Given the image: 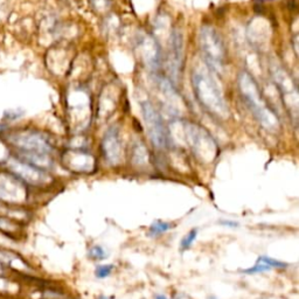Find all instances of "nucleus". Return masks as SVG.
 Wrapping results in <instances>:
<instances>
[{
  "label": "nucleus",
  "instance_id": "f257e3e1",
  "mask_svg": "<svg viewBox=\"0 0 299 299\" xmlns=\"http://www.w3.org/2000/svg\"><path fill=\"white\" fill-rule=\"evenodd\" d=\"M192 84L195 96L200 104L219 118H227L229 114L228 106L222 94L221 88L213 76L208 67H195L192 73Z\"/></svg>",
  "mask_w": 299,
  "mask_h": 299
},
{
  "label": "nucleus",
  "instance_id": "0eeeda50",
  "mask_svg": "<svg viewBox=\"0 0 299 299\" xmlns=\"http://www.w3.org/2000/svg\"><path fill=\"white\" fill-rule=\"evenodd\" d=\"M15 143L28 154L36 158V160H34L36 165L37 158H39L40 160L42 158L48 159L47 157H48L49 152L52 151V145L49 144V142L37 133H26V135L19 136Z\"/></svg>",
  "mask_w": 299,
  "mask_h": 299
},
{
  "label": "nucleus",
  "instance_id": "4468645a",
  "mask_svg": "<svg viewBox=\"0 0 299 299\" xmlns=\"http://www.w3.org/2000/svg\"><path fill=\"white\" fill-rule=\"evenodd\" d=\"M272 270L266 263L262 262V261L257 260V262L255 263V265L250 266L249 269H244L242 270L243 273H247V275H254V273H261V272H265V271H270Z\"/></svg>",
  "mask_w": 299,
  "mask_h": 299
},
{
  "label": "nucleus",
  "instance_id": "a211bd4d",
  "mask_svg": "<svg viewBox=\"0 0 299 299\" xmlns=\"http://www.w3.org/2000/svg\"><path fill=\"white\" fill-rule=\"evenodd\" d=\"M90 2L91 6L98 12L107 11V8L110 5V0H90Z\"/></svg>",
  "mask_w": 299,
  "mask_h": 299
},
{
  "label": "nucleus",
  "instance_id": "dca6fc26",
  "mask_svg": "<svg viewBox=\"0 0 299 299\" xmlns=\"http://www.w3.org/2000/svg\"><path fill=\"white\" fill-rule=\"evenodd\" d=\"M112 270H113L112 264H103V265L97 266L96 270H95V275H96L97 278L104 279L109 277L110 273L112 272Z\"/></svg>",
  "mask_w": 299,
  "mask_h": 299
},
{
  "label": "nucleus",
  "instance_id": "7ed1b4c3",
  "mask_svg": "<svg viewBox=\"0 0 299 299\" xmlns=\"http://www.w3.org/2000/svg\"><path fill=\"white\" fill-rule=\"evenodd\" d=\"M200 49L205 59L206 66L213 73H220L225 61V48L220 34L211 26L200 31Z\"/></svg>",
  "mask_w": 299,
  "mask_h": 299
},
{
  "label": "nucleus",
  "instance_id": "1a4fd4ad",
  "mask_svg": "<svg viewBox=\"0 0 299 299\" xmlns=\"http://www.w3.org/2000/svg\"><path fill=\"white\" fill-rule=\"evenodd\" d=\"M171 49L170 55H168V69H170L171 76L173 79H177L178 76L181 74L184 63V39L183 34L178 30H174L172 33V37L170 41Z\"/></svg>",
  "mask_w": 299,
  "mask_h": 299
},
{
  "label": "nucleus",
  "instance_id": "6ab92c4d",
  "mask_svg": "<svg viewBox=\"0 0 299 299\" xmlns=\"http://www.w3.org/2000/svg\"><path fill=\"white\" fill-rule=\"evenodd\" d=\"M219 224L224 225V227H227V228H237L238 225H240V224H238L237 221H234V220H228V219H225V220H220L219 221Z\"/></svg>",
  "mask_w": 299,
  "mask_h": 299
},
{
  "label": "nucleus",
  "instance_id": "9d476101",
  "mask_svg": "<svg viewBox=\"0 0 299 299\" xmlns=\"http://www.w3.org/2000/svg\"><path fill=\"white\" fill-rule=\"evenodd\" d=\"M65 164L72 171L89 173L95 170V158L84 150H72L65 157Z\"/></svg>",
  "mask_w": 299,
  "mask_h": 299
},
{
  "label": "nucleus",
  "instance_id": "ddd939ff",
  "mask_svg": "<svg viewBox=\"0 0 299 299\" xmlns=\"http://www.w3.org/2000/svg\"><path fill=\"white\" fill-rule=\"evenodd\" d=\"M198 234H199L198 228H192V229H190L188 233H187L185 235V236L183 237V240H181V242H180L181 250L189 249V248L193 246V243L195 242L196 237H198Z\"/></svg>",
  "mask_w": 299,
  "mask_h": 299
},
{
  "label": "nucleus",
  "instance_id": "f8f14e48",
  "mask_svg": "<svg viewBox=\"0 0 299 299\" xmlns=\"http://www.w3.org/2000/svg\"><path fill=\"white\" fill-rule=\"evenodd\" d=\"M171 229H172L171 224H168V222H165V221H161V220H157L150 225L149 235L150 236H160V235L170 231Z\"/></svg>",
  "mask_w": 299,
  "mask_h": 299
},
{
  "label": "nucleus",
  "instance_id": "423d86ee",
  "mask_svg": "<svg viewBox=\"0 0 299 299\" xmlns=\"http://www.w3.org/2000/svg\"><path fill=\"white\" fill-rule=\"evenodd\" d=\"M272 76L275 82L277 83V87L281 91L283 101L285 106L290 109L294 113H297L298 111V90L296 87L295 82L292 81L291 76L288 74L283 67L276 66L272 69Z\"/></svg>",
  "mask_w": 299,
  "mask_h": 299
},
{
  "label": "nucleus",
  "instance_id": "f03ea898",
  "mask_svg": "<svg viewBox=\"0 0 299 299\" xmlns=\"http://www.w3.org/2000/svg\"><path fill=\"white\" fill-rule=\"evenodd\" d=\"M238 89L251 113L255 116L261 125L269 131L277 130L279 128L277 114L261 94L259 84L256 83L254 77H251L249 73L242 72L238 75Z\"/></svg>",
  "mask_w": 299,
  "mask_h": 299
},
{
  "label": "nucleus",
  "instance_id": "aec40b11",
  "mask_svg": "<svg viewBox=\"0 0 299 299\" xmlns=\"http://www.w3.org/2000/svg\"><path fill=\"white\" fill-rule=\"evenodd\" d=\"M154 299H170V298H167L166 296H164V295H155Z\"/></svg>",
  "mask_w": 299,
  "mask_h": 299
},
{
  "label": "nucleus",
  "instance_id": "2eb2a0df",
  "mask_svg": "<svg viewBox=\"0 0 299 299\" xmlns=\"http://www.w3.org/2000/svg\"><path fill=\"white\" fill-rule=\"evenodd\" d=\"M88 255L94 261H103L104 259H107V251L101 246H94L90 248Z\"/></svg>",
  "mask_w": 299,
  "mask_h": 299
},
{
  "label": "nucleus",
  "instance_id": "f3484780",
  "mask_svg": "<svg viewBox=\"0 0 299 299\" xmlns=\"http://www.w3.org/2000/svg\"><path fill=\"white\" fill-rule=\"evenodd\" d=\"M259 260L268 264L271 269H285L286 266H288V264L286 263L281 262V261H278V260L271 259V257H269V256H260Z\"/></svg>",
  "mask_w": 299,
  "mask_h": 299
},
{
  "label": "nucleus",
  "instance_id": "39448f33",
  "mask_svg": "<svg viewBox=\"0 0 299 299\" xmlns=\"http://www.w3.org/2000/svg\"><path fill=\"white\" fill-rule=\"evenodd\" d=\"M142 111L148 135L152 144L159 150H164L167 146L168 136L163 117L153 107V104L150 103V102H143Z\"/></svg>",
  "mask_w": 299,
  "mask_h": 299
},
{
  "label": "nucleus",
  "instance_id": "20e7f679",
  "mask_svg": "<svg viewBox=\"0 0 299 299\" xmlns=\"http://www.w3.org/2000/svg\"><path fill=\"white\" fill-rule=\"evenodd\" d=\"M185 133L187 143L203 163H211L214 160L218 154V146L213 137L202 126L188 123L185 126Z\"/></svg>",
  "mask_w": 299,
  "mask_h": 299
},
{
  "label": "nucleus",
  "instance_id": "6e6552de",
  "mask_svg": "<svg viewBox=\"0 0 299 299\" xmlns=\"http://www.w3.org/2000/svg\"><path fill=\"white\" fill-rule=\"evenodd\" d=\"M102 153L107 163L117 165L122 157V143L119 138V131L116 126L110 128L102 139Z\"/></svg>",
  "mask_w": 299,
  "mask_h": 299
},
{
  "label": "nucleus",
  "instance_id": "9b49d317",
  "mask_svg": "<svg viewBox=\"0 0 299 299\" xmlns=\"http://www.w3.org/2000/svg\"><path fill=\"white\" fill-rule=\"evenodd\" d=\"M138 48L143 61L151 71H155L160 63V48L154 37L145 36L139 39Z\"/></svg>",
  "mask_w": 299,
  "mask_h": 299
}]
</instances>
